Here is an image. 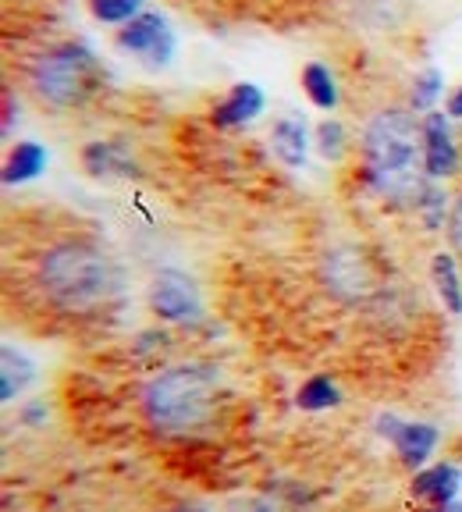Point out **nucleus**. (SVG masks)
I'll use <instances>...</instances> for the list:
<instances>
[{
	"label": "nucleus",
	"instance_id": "24",
	"mask_svg": "<svg viewBox=\"0 0 462 512\" xmlns=\"http://www.w3.org/2000/svg\"><path fill=\"white\" fill-rule=\"evenodd\" d=\"M448 114H452V118H462V86L448 96Z\"/></svg>",
	"mask_w": 462,
	"mask_h": 512
},
{
	"label": "nucleus",
	"instance_id": "20",
	"mask_svg": "<svg viewBox=\"0 0 462 512\" xmlns=\"http://www.w3.org/2000/svg\"><path fill=\"white\" fill-rule=\"evenodd\" d=\"M317 146H320V153H324L327 160L342 157V150H345V128H342V121H320Z\"/></svg>",
	"mask_w": 462,
	"mask_h": 512
},
{
	"label": "nucleus",
	"instance_id": "10",
	"mask_svg": "<svg viewBox=\"0 0 462 512\" xmlns=\"http://www.w3.org/2000/svg\"><path fill=\"white\" fill-rule=\"evenodd\" d=\"M384 434L395 441L399 456L406 466H420L438 445V431L427 424H399V420H384Z\"/></svg>",
	"mask_w": 462,
	"mask_h": 512
},
{
	"label": "nucleus",
	"instance_id": "18",
	"mask_svg": "<svg viewBox=\"0 0 462 512\" xmlns=\"http://www.w3.org/2000/svg\"><path fill=\"white\" fill-rule=\"evenodd\" d=\"M29 381H32V363L25 356H18L15 349H4V388H0L4 402L15 399Z\"/></svg>",
	"mask_w": 462,
	"mask_h": 512
},
{
	"label": "nucleus",
	"instance_id": "3",
	"mask_svg": "<svg viewBox=\"0 0 462 512\" xmlns=\"http://www.w3.org/2000/svg\"><path fill=\"white\" fill-rule=\"evenodd\" d=\"M217 384L221 374L217 367L203 363H185L171 367L160 377H153L143 392L146 420L160 431H192L210 420L217 406Z\"/></svg>",
	"mask_w": 462,
	"mask_h": 512
},
{
	"label": "nucleus",
	"instance_id": "27",
	"mask_svg": "<svg viewBox=\"0 0 462 512\" xmlns=\"http://www.w3.org/2000/svg\"><path fill=\"white\" fill-rule=\"evenodd\" d=\"M253 512H267V509H253Z\"/></svg>",
	"mask_w": 462,
	"mask_h": 512
},
{
	"label": "nucleus",
	"instance_id": "11",
	"mask_svg": "<svg viewBox=\"0 0 462 512\" xmlns=\"http://www.w3.org/2000/svg\"><path fill=\"white\" fill-rule=\"evenodd\" d=\"M82 164L93 178H128L136 175V160L121 143H89L82 150Z\"/></svg>",
	"mask_w": 462,
	"mask_h": 512
},
{
	"label": "nucleus",
	"instance_id": "22",
	"mask_svg": "<svg viewBox=\"0 0 462 512\" xmlns=\"http://www.w3.org/2000/svg\"><path fill=\"white\" fill-rule=\"evenodd\" d=\"M448 239H452V246L462 253V192L455 196V203H452V210H448Z\"/></svg>",
	"mask_w": 462,
	"mask_h": 512
},
{
	"label": "nucleus",
	"instance_id": "25",
	"mask_svg": "<svg viewBox=\"0 0 462 512\" xmlns=\"http://www.w3.org/2000/svg\"><path fill=\"white\" fill-rule=\"evenodd\" d=\"M427 512H462L459 502H448V505H438V509H427Z\"/></svg>",
	"mask_w": 462,
	"mask_h": 512
},
{
	"label": "nucleus",
	"instance_id": "26",
	"mask_svg": "<svg viewBox=\"0 0 462 512\" xmlns=\"http://www.w3.org/2000/svg\"><path fill=\"white\" fill-rule=\"evenodd\" d=\"M178 512H200V509H178Z\"/></svg>",
	"mask_w": 462,
	"mask_h": 512
},
{
	"label": "nucleus",
	"instance_id": "4",
	"mask_svg": "<svg viewBox=\"0 0 462 512\" xmlns=\"http://www.w3.org/2000/svg\"><path fill=\"white\" fill-rule=\"evenodd\" d=\"M29 79L36 96L54 107H79L104 86L100 61L82 43H61V47L36 57Z\"/></svg>",
	"mask_w": 462,
	"mask_h": 512
},
{
	"label": "nucleus",
	"instance_id": "17",
	"mask_svg": "<svg viewBox=\"0 0 462 512\" xmlns=\"http://www.w3.org/2000/svg\"><path fill=\"white\" fill-rule=\"evenodd\" d=\"M295 402H299L303 409H310V413H317V409H331V406H338V388H335L331 377H310V381L299 388Z\"/></svg>",
	"mask_w": 462,
	"mask_h": 512
},
{
	"label": "nucleus",
	"instance_id": "13",
	"mask_svg": "<svg viewBox=\"0 0 462 512\" xmlns=\"http://www.w3.org/2000/svg\"><path fill=\"white\" fill-rule=\"evenodd\" d=\"M271 150H274V157H278L281 164H288V168H303V160H306V128L299 125V121H292V118L274 121Z\"/></svg>",
	"mask_w": 462,
	"mask_h": 512
},
{
	"label": "nucleus",
	"instance_id": "2",
	"mask_svg": "<svg viewBox=\"0 0 462 512\" xmlns=\"http://www.w3.org/2000/svg\"><path fill=\"white\" fill-rule=\"evenodd\" d=\"M40 285L64 310H96L121 296V267L93 242H57L40 260Z\"/></svg>",
	"mask_w": 462,
	"mask_h": 512
},
{
	"label": "nucleus",
	"instance_id": "23",
	"mask_svg": "<svg viewBox=\"0 0 462 512\" xmlns=\"http://www.w3.org/2000/svg\"><path fill=\"white\" fill-rule=\"evenodd\" d=\"M11 121H15V96H4V132H11Z\"/></svg>",
	"mask_w": 462,
	"mask_h": 512
},
{
	"label": "nucleus",
	"instance_id": "16",
	"mask_svg": "<svg viewBox=\"0 0 462 512\" xmlns=\"http://www.w3.org/2000/svg\"><path fill=\"white\" fill-rule=\"evenodd\" d=\"M303 89L306 96H310L313 104L320 107V111H331V107L338 104V89H335V79H331V72H327L324 64H306L303 68Z\"/></svg>",
	"mask_w": 462,
	"mask_h": 512
},
{
	"label": "nucleus",
	"instance_id": "1",
	"mask_svg": "<svg viewBox=\"0 0 462 512\" xmlns=\"http://www.w3.org/2000/svg\"><path fill=\"white\" fill-rule=\"evenodd\" d=\"M363 168L384 200L420 203L423 178V125L402 107L381 111L363 132Z\"/></svg>",
	"mask_w": 462,
	"mask_h": 512
},
{
	"label": "nucleus",
	"instance_id": "8",
	"mask_svg": "<svg viewBox=\"0 0 462 512\" xmlns=\"http://www.w3.org/2000/svg\"><path fill=\"white\" fill-rule=\"evenodd\" d=\"M420 125H423V168H427V175L431 178L452 175V171L459 168V153H455L445 114L427 111V118H423Z\"/></svg>",
	"mask_w": 462,
	"mask_h": 512
},
{
	"label": "nucleus",
	"instance_id": "6",
	"mask_svg": "<svg viewBox=\"0 0 462 512\" xmlns=\"http://www.w3.org/2000/svg\"><path fill=\"white\" fill-rule=\"evenodd\" d=\"M150 306L160 313L164 320H192L200 317V292L192 285V278L178 271H160L150 285Z\"/></svg>",
	"mask_w": 462,
	"mask_h": 512
},
{
	"label": "nucleus",
	"instance_id": "15",
	"mask_svg": "<svg viewBox=\"0 0 462 512\" xmlns=\"http://www.w3.org/2000/svg\"><path fill=\"white\" fill-rule=\"evenodd\" d=\"M434 285H438L441 299L452 313H462V285H459V271H455V260L448 253H438L431 264Z\"/></svg>",
	"mask_w": 462,
	"mask_h": 512
},
{
	"label": "nucleus",
	"instance_id": "9",
	"mask_svg": "<svg viewBox=\"0 0 462 512\" xmlns=\"http://www.w3.org/2000/svg\"><path fill=\"white\" fill-rule=\"evenodd\" d=\"M263 111V93L253 82H235V86L224 93V100H217L210 118L217 128H239L246 121H253Z\"/></svg>",
	"mask_w": 462,
	"mask_h": 512
},
{
	"label": "nucleus",
	"instance_id": "14",
	"mask_svg": "<svg viewBox=\"0 0 462 512\" xmlns=\"http://www.w3.org/2000/svg\"><path fill=\"white\" fill-rule=\"evenodd\" d=\"M47 168V150L40 143H18L11 150L8 164H4V182L15 185V182H29L36 178L40 171Z\"/></svg>",
	"mask_w": 462,
	"mask_h": 512
},
{
	"label": "nucleus",
	"instance_id": "5",
	"mask_svg": "<svg viewBox=\"0 0 462 512\" xmlns=\"http://www.w3.org/2000/svg\"><path fill=\"white\" fill-rule=\"evenodd\" d=\"M118 47L143 57L150 68H160V64H168L171 54H175V36H171L164 18L153 15V11H143V15H136L132 22H125L118 29Z\"/></svg>",
	"mask_w": 462,
	"mask_h": 512
},
{
	"label": "nucleus",
	"instance_id": "21",
	"mask_svg": "<svg viewBox=\"0 0 462 512\" xmlns=\"http://www.w3.org/2000/svg\"><path fill=\"white\" fill-rule=\"evenodd\" d=\"M441 93V72H434V68H427V72L416 79V89H413V107L416 111H431V104L438 100Z\"/></svg>",
	"mask_w": 462,
	"mask_h": 512
},
{
	"label": "nucleus",
	"instance_id": "7",
	"mask_svg": "<svg viewBox=\"0 0 462 512\" xmlns=\"http://www.w3.org/2000/svg\"><path fill=\"white\" fill-rule=\"evenodd\" d=\"M324 281L338 299L356 303V299H363L370 292L367 260H363L356 249H335V253H327V260H324Z\"/></svg>",
	"mask_w": 462,
	"mask_h": 512
},
{
	"label": "nucleus",
	"instance_id": "12",
	"mask_svg": "<svg viewBox=\"0 0 462 512\" xmlns=\"http://www.w3.org/2000/svg\"><path fill=\"white\" fill-rule=\"evenodd\" d=\"M459 484H462L459 466L438 463V466H431V470L416 473L413 495L427 498V502H434V505H448V502H455V495H459Z\"/></svg>",
	"mask_w": 462,
	"mask_h": 512
},
{
	"label": "nucleus",
	"instance_id": "19",
	"mask_svg": "<svg viewBox=\"0 0 462 512\" xmlns=\"http://www.w3.org/2000/svg\"><path fill=\"white\" fill-rule=\"evenodd\" d=\"M143 8V0H89V11H93L96 22H132Z\"/></svg>",
	"mask_w": 462,
	"mask_h": 512
}]
</instances>
